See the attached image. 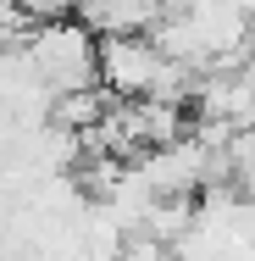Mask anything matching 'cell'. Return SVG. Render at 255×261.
<instances>
[{
    "instance_id": "obj_1",
    "label": "cell",
    "mask_w": 255,
    "mask_h": 261,
    "mask_svg": "<svg viewBox=\"0 0 255 261\" xmlns=\"http://www.w3.org/2000/svg\"><path fill=\"white\" fill-rule=\"evenodd\" d=\"M22 50H28V61L39 67V78L50 84V95L100 84V39H95L78 17L34 22V34L22 39Z\"/></svg>"
}]
</instances>
